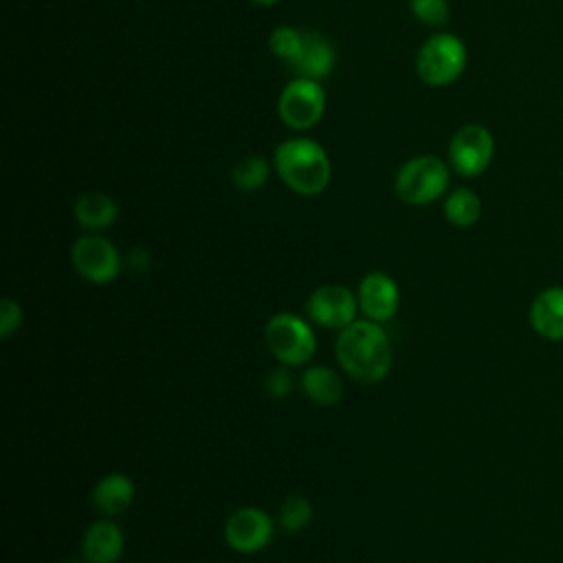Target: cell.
I'll return each mask as SVG.
<instances>
[{
	"mask_svg": "<svg viewBox=\"0 0 563 563\" xmlns=\"http://www.w3.org/2000/svg\"><path fill=\"white\" fill-rule=\"evenodd\" d=\"M70 262L79 277L90 284H108L121 271V255L117 246L99 233H86L70 246Z\"/></svg>",
	"mask_w": 563,
	"mask_h": 563,
	"instance_id": "8",
	"label": "cell"
},
{
	"mask_svg": "<svg viewBox=\"0 0 563 563\" xmlns=\"http://www.w3.org/2000/svg\"><path fill=\"white\" fill-rule=\"evenodd\" d=\"M231 180L240 191H257L268 180V163L257 154L244 156L233 165Z\"/></svg>",
	"mask_w": 563,
	"mask_h": 563,
	"instance_id": "19",
	"label": "cell"
},
{
	"mask_svg": "<svg viewBox=\"0 0 563 563\" xmlns=\"http://www.w3.org/2000/svg\"><path fill=\"white\" fill-rule=\"evenodd\" d=\"M495 156V139L482 123L462 125L449 143L451 169L462 178H477L488 169Z\"/></svg>",
	"mask_w": 563,
	"mask_h": 563,
	"instance_id": "6",
	"label": "cell"
},
{
	"mask_svg": "<svg viewBox=\"0 0 563 563\" xmlns=\"http://www.w3.org/2000/svg\"><path fill=\"white\" fill-rule=\"evenodd\" d=\"M251 2H255L257 7H271V4H275V2H279V0H251Z\"/></svg>",
	"mask_w": 563,
	"mask_h": 563,
	"instance_id": "25",
	"label": "cell"
},
{
	"mask_svg": "<svg viewBox=\"0 0 563 563\" xmlns=\"http://www.w3.org/2000/svg\"><path fill=\"white\" fill-rule=\"evenodd\" d=\"M123 532L110 519L90 523L81 539V559L86 563H117L123 554Z\"/></svg>",
	"mask_w": 563,
	"mask_h": 563,
	"instance_id": "13",
	"label": "cell"
},
{
	"mask_svg": "<svg viewBox=\"0 0 563 563\" xmlns=\"http://www.w3.org/2000/svg\"><path fill=\"white\" fill-rule=\"evenodd\" d=\"M22 325V308L11 297L0 299V336L9 339Z\"/></svg>",
	"mask_w": 563,
	"mask_h": 563,
	"instance_id": "23",
	"label": "cell"
},
{
	"mask_svg": "<svg viewBox=\"0 0 563 563\" xmlns=\"http://www.w3.org/2000/svg\"><path fill=\"white\" fill-rule=\"evenodd\" d=\"M134 482L123 473L103 475L92 488V506L103 517H117L130 508L134 499Z\"/></svg>",
	"mask_w": 563,
	"mask_h": 563,
	"instance_id": "15",
	"label": "cell"
},
{
	"mask_svg": "<svg viewBox=\"0 0 563 563\" xmlns=\"http://www.w3.org/2000/svg\"><path fill=\"white\" fill-rule=\"evenodd\" d=\"M301 40H303V33L297 31L295 26H277L271 31L268 48L277 59H282L290 66L301 48Z\"/></svg>",
	"mask_w": 563,
	"mask_h": 563,
	"instance_id": "20",
	"label": "cell"
},
{
	"mask_svg": "<svg viewBox=\"0 0 563 563\" xmlns=\"http://www.w3.org/2000/svg\"><path fill=\"white\" fill-rule=\"evenodd\" d=\"M409 9L413 18L427 26H442L451 15L446 0H409Z\"/></svg>",
	"mask_w": 563,
	"mask_h": 563,
	"instance_id": "22",
	"label": "cell"
},
{
	"mask_svg": "<svg viewBox=\"0 0 563 563\" xmlns=\"http://www.w3.org/2000/svg\"><path fill=\"white\" fill-rule=\"evenodd\" d=\"M356 295L343 284H323L314 288L306 301L310 319L328 330H343L356 317Z\"/></svg>",
	"mask_w": 563,
	"mask_h": 563,
	"instance_id": "9",
	"label": "cell"
},
{
	"mask_svg": "<svg viewBox=\"0 0 563 563\" xmlns=\"http://www.w3.org/2000/svg\"><path fill=\"white\" fill-rule=\"evenodd\" d=\"M264 341L282 365H303L317 350L312 328L292 312H277L264 325Z\"/></svg>",
	"mask_w": 563,
	"mask_h": 563,
	"instance_id": "5",
	"label": "cell"
},
{
	"mask_svg": "<svg viewBox=\"0 0 563 563\" xmlns=\"http://www.w3.org/2000/svg\"><path fill=\"white\" fill-rule=\"evenodd\" d=\"M275 169L279 178L301 196L321 194L332 178L328 152L312 139H288L275 147Z\"/></svg>",
	"mask_w": 563,
	"mask_h": 563,
	"instance_id": "2",
	"label": "cell"
},
{
	"mask_svg": "<svg viewBox=\"0 0 563 563\" xmlns=\"http://www.w3.org/2000/svg\"><path fill=\"white\" fill-rule=\"evenodd\" d=\"M334 354L341 369L358 383H378L391 369V345L376 321H352L339 330Z\"/></svg>",
	"mask_w": 563,
	"mask_h": 563,
	"instance_id": "1",
	"label": "cell"
},
{
	"mask_svg": "<svg viewBox=\"0 0 563 563\" xmlns=\"http://www.w3.org/2000/svg\"><path fill=\"white\" fill-rule=\"evenodd\" d=\"M117 218H119L117 202L101 191L81 194L75 202V220L79 222L81 229H86L90 233L112 227L117 222Z\"/></svg>",
	"mask_w": 563,
	"mask_h": 563,
	"instance_id": "16",
	"label": "cell"
},
{
	"mask_svg": "<svg viewBox=\"0 0 563 563\" xmlns=\"http://www.w3.org/2000/svg\"><path fill=\"white\" fill-rule=\"evenodd\" d=\"M264 389L271 398H286L292 391V376L286 369V365H279L268 372L264 378Z\"/></svg>",
	"mask_w": 563,
	"mask_h": 563,
	"instance_id": "24",
	"label": "cell"
},
{
	"mask_svg": "<svg viewBox=\"0 0 563 563\" xmlns=\"http://www.w3.org/2000/svg\"><path fill=\"white\" fill-rule=\"evenodd\" d=\"M64 563H81V561H77V559H68V561H64ZM86 563V561H84Z\"/></svg>",
	"mask_w": 563,
	"mask_h": 563,
	"instance_id": "26",
	"label": "cell"
},
{
	"mask_svg": "<svg viewBox=\"0 0 563 563\" xmlns=\"http://www.w3.org/2000/svg\"><path fill=\"white\" fill-rule=\"evenodd\" d=\"M312 521V504L301 495H290L279 508V523L288 532H299Z\"/></svg>",
	"mask_w": 563,
	"mask_h": 563,
	"instance_id": "21",
	"label": "cell"
},
{
	"mask_svg": "<svg viewBox=\"0 0 563 563\" xmlns=\"http://www.w3.org/2000/svg\"><path fill=\"white\" fill-rule=\"evenodd\" d=\"M325 110V92L317 79L295 77L277 99V114L290 130H310Z\"/></svg>",
	"mask_w": 563,
	"mask_h": 563,
	"instance_id": "7",
	"label": "cell"
},
{
	"mask_svg": "<svg viewBox=\"0 0 563 563\" xmlns=\"http://www.w3.org/2000/svg\"><path fill=\"white\" fill-rule=\"evenodd\" d=\"M334 62H336V55H334L332 44L323 35L308 31V33H303L301 48H299L295 62L290 64V70L297 77H308V79L319 81L332 73Z\"/></svg>",
	"mask_w": 563,
	"mask_h": 563,
	"instance_id": "14",
	"label": "cell"
},
{
	"mask_svg": "<svg viewBox=\"0 0 563 563\" xmlns=\"http://www.w3.org/2000/svg\"><path fill=\"white\" fill-rule=\"evenodd\" d=\"M356 301L365 319L385 323L389 321L400 306V290L396 282L383 273V271H372L367 273L356 290Z\"/></svg>",
	"mask_w": 563,
	"mask_h": 563,
	"instance_id": "11",
	"label": "cell"
},
{
	"mask_svg": "<svg viewBox=\"0 0 563 563\" xmlns=\"http://www.w3.org/2000/svg\"><path fill=\"white\" fill-rule=\"evenodd\" d=\"M273 539V519L255 506L233 510L224 523V541L229 548L242 554H255L264 550Z\"/></svg>",
	"mask_w": 563,
	"mask_h": 563,
	"instance_id": "10",
	"label": "cell"
},
{
	"mask_svg": "<svg viewBox=\"0 0 563 563\" xmlns=\"http://www.w3.org/2000/svg\"><path fill=\"white\" fill-rule=\"evenodd\" d=\"M449 165L435 154H420L400 165L394 178L396 196L413 207L429 205L449 189Z\"/></svg>",
	"mask_w": 563,
	"mask_h": 563,
	"instance_id": "3",
	"label": "cell"
},
{
	"mask_svg": "<svg viewBox=\"0 0 563 563\" xmlns=\"http://www.w3.org/2000/svg\"><path fill=\"white\" fill-rule=\"evenodd\" d=\"M468 53L464 42L453 33L431 35L416 55V73L429 86H449L466 68Z\"/></svg>",
	"mask_w": 563,
	"mask_h": 563,
	"instance_id": "4",
	"label": "cell"
},
{
	"mask_svg": "<svg viewBox=\"0 0 563 563\" xmlns=\"http://www.w3.org/2000/svg\"><path fill=\"white\" fill-rule=\"evenodd\" d=\"M444 218L457 227L468 229L479 222L482 218V200L468 187H457L444 198Z\"/></svg>",
	"mask_w": 563,
	"mask_h": 563,
	"instance_id": "18",
	"label": "cell"
},
{
	"mask_svg": "<svg viewBox=\"0 0 563 563\" xmlns=\"http://www.w3.org/2000/svg\"><path fill=\"white\" fill-rule=\"evenodd\" d=\"M528 323L545 341H563V286H545L528 308Z\"/></svg>",
	"mask_w": 563,
	"mask_h": 563,
	"instance_id": "12",
	"label": "cell"
},
{
	"mask_svg": "<svg viewBox=\"0 0 563 563\" xmlns=\"http://www.w3.org/2000/svg\"><path fill=\"white\" fill-rule=\"evenodd\" d=\"M301 389L310 402L330 407L341 400L343 380L334 369L325 365H312L301 374Z\"/></svg>",
	"mask_w": 563,
	"mask_h": 563,
	"instance_id": "17",
	"label": "cell"
}]
</instances>
